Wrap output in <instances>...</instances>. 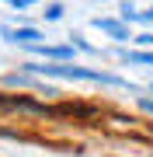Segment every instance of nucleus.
I'll list each match as a JSON object with an SVG mask.
<instances>
[{"instance_id":"nucleus-1","label":"nucleus","mask_w":153,"mask_h":157,"mask_svg":"<svg viewBox=\"0 0 153 157\" xmlns=\"http://www.w3.org/2000/svg\"><path fill=\"white\" fill-rule=\"evenodd\" d=\"M24 70L31 73V77H63V80H91V84H108V87H129V80L122 77H111V73H101V70H84V67H70V63H24Z\"/></svg>"},{"instance_id":"nucleus-2","label":"nucleus","mask_w":153,"mask_h":157,"mask_svg":"<svg viewBox=\"0 0 153 157\" xmlns=\"http://www.w3.org/2000/svg\"><path fill=\"white\" fill-rule=\"evenodd\" d=\"M0 35H4L7 42H17V45H35V42L42 39L38 28H4Z\"/></svg>"},{"instance_id":"nucleus-3","label":"nucleus","mask_w":153,"mask_h":157,"mask_svg":"<svg viewBox=\"0 0 153 157\" xmlns=\"http://www.w3.org/2000/svg\"><path fill=\"white\" fill-rule=\"evenodd\" d=\"M28 49L38 52V56H46V59H59V63H66L70 56H73L70 45H46V42H35V45H28Z\"/></svg>"},{"instance_id":"nucleus-4","label":"nucleus","mask_w":153,"mask_h":157,"mask_svg":"<svg viewBox=\"0 0 153 157\" xmlns=\"http://www.w3.org/2000/svg\"><path fill=\"white\" fill-rule=\"evenodd\" d=\"M94 25H97L101 32H108L111 39H118V42H129V39H132V35H129V28H125V25H118V21H111V17H97Z\"/></svg>"},{"instance_id":"nucleus-5","label":"nucleus","mask_w":153,"mask_h":157,"mask_svg":"<svg viewBox=\"0 0 153 157\" xmlns=\"http://www.w3.org/2000/svg\"><path fill=\"white\" fill-rule=\"evenodd\" d=\"M122 21H139V14H136V7H132L129 0H125V4H122Z\"/></svg>"},{"instance_id":"nucleus-6","label":"nucleus","mask_w":153,"mask_h":157,"mask_svg":"<svg viewBox=\"0 0 153 157\" xmlns=\"http://www.w3.org/2000/svg\"><path fill=\"white\" fill-rule=\"evenodd\" d=\"M129 59L132 63H150L153 67V52H129Z\"/></svg>"},{"instance_id":"nucleus-7","label":"nucleus","mask_w":153,"mask_h":157,"mask_svg":"<svg viewBox=\"0 0 153 157\" xmlns=\"http://www.w3.org/2000/svg\"><path fill=\"white\" fill-rule=\"evenodd\" d=\"M46 17H49V21H59V17H63V7L59 4H49L46 7Z\"/></svg>"},{"instance_id":"nucleus-8","label":"nucleus","mask_w":153,"mask_h":157,"mask_svg":"<svg viewBox=\"0 0 153 157\" xmlns=\"http://www.w3.org/2000/svg\"><path fill=\"white\" fill-rule=\"evenodd\" d=\"M139 108H143V112H146V115H153V98H146V94H139Z\"/></svg>"},{"instance_id":"nucleus-9","label":"nucleus","mask_w":153,"mask_h":157,"mask_svg":"<svg viewBox=\"0 0 153 157\" xmlns=\"http://www.w3.org/2000/svg\"><path fill=\"white\" fill-rule=\"evenodd\" d=\"M136 42H139V45H150V49H153V35H150V32H146V35H139Z\"/></svg>"},{"instance_id":"nucleus-10","label":"nucleus","mask_w":153,"mask_h":157,"mask_svg":"<svg viewBox=\"0 0 153 157\" xmlns=\"http://www.w3.org/2000/svg\"><path fill=\"white\" fill-rule=\"evenodd\" d=\"M17 4H21V7H28V4H35V0H17Z\"/></svg>"}]
</instances>
